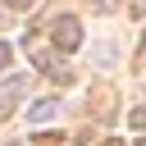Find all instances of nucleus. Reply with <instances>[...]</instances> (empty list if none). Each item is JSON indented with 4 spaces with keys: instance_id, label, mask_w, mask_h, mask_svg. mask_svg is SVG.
<instances>
[{
    "instance_id": "obj_1",
    "label": "nucleus",
    "mask_w": 146,
    "mask_h": 146,
    "mask_svg": "<svg viewBox=\"0 0 146 146\" xmlns=\"http://www.w3.org/2000/svg\"><path fill=\"white\" fill-rule=\"evenodd\" d=\"M23 50L32 55V64H36V68H46V78H55V82H68V78H73V73H68V64L59 59V50L41 46L36 36H27V41H23Z\"/></svg>"
},
{
    "instance_id": "obj_2",
    "label": "nucleus",
    "mask_w": 146,
    "mask_h": 146,
    "mask_svg": "<svg viewBox=\"0 0 146 146\" xmlns=\"http://www.w3.org/2000/svg\"><path fill=\"white\" fill-rule=\"evenodd\" d=\"M50 41H55V50H78V46H82V23L68 18V14L55 18V23H50Z\"/></svg>"
},
{
    "instance_id": "obj_3",
    "label": "nucleus",
    "mask_w": 146,
    "mask_h": 146,
    "mask_svg": "<svg viewBox=\"0 0 146 146\" xmlns=\"http://www.w3.org/2000/svg\"><path fill=\"white\" fill-rule=\"evenodd\" d=\"M59 110H64V105H59V96H36V100L27 105V123H32V128H36V123H50Z\"/></svg>"
},
{
    "instance_id": "obj_4",
    "label": "nucleus",
    "mask_w": 146,
    "mask_h": 146,
    "mask_svg": "<svg viewBox=\"0 0 146 146\" xmlns=\"http://www.w3.org/2000/svg\"><path fill=\"white\" fill-rule=\"evenodd\" d=\"M27 91V78H9L5 87H0V119H9L14 114V100Z\"/></svg>"
},
{
    "instance_id": "obj_5",
    "label": "nucleus",
    "mask_w": 146,
    "mask_h": 146,
    "mask_svg": "<svg viewBox=\"0 0 146 146\" xmlns=\"http://www.w3.org/2000/svg\"><path fill=\"white\" fill-rule=\"evenodd\" d=\"M9 59H14V46H9V41H0V73L9 68Z\"/></svg>"
},
{
    "instance_id": "obj_6",
    "label": "nucleus",
    "mask_w": 146,
    "mask_h": 146,
    "mask_svg": "<svg viewBox=\"0 0 146 146\" xmlns=\"http://www.w3.org/2000/svg\"><path fill=\"white\" fill-rule=\"evenodd\" d=\"M59 141H64L59 132H41V137H36V146H59Z\"/></svg>"
},
{
    "instance_id": "obj_7",
    "label": "nucleus",
    "mask_w": 146,
    "mask_h": 146,
    "mask_svg": "<svg viewBox=\"0 0 146 146\" xmlns=\"http://www.w3.org/2000/svg\"><path fill=\"white\" fill-rule=\"evenodd\" d=\"M128 119H132V128H141V132H146V105H141V110H132Z\"/></svg>"
},
{
    "instance_id": "obj_8",
    "label": "nucleus",
    "mask_w": 146,
    "mask_h": 146,
    "mask_svg": "<svg viewBox=\"0 0 146 146\" xmlns=\"http://www.w3.org/2000/svg\"><path fill=\"white\" fill-rule=\"evenodd\" d=\"M32 5H41V0H9V9H32Z\"/></svg>"
},
{
    "instance_id": "obj_9",
    "label": "nucleus",
    "mask_w": 146,
    "mask_h": 146,
    "mask_svg": "<svg viewBox=\"0 0 146 146\" xmlns=\"http://www.w3.org/2000/svg\"><path fill=\"white\" fill-rule=\"evenodd\" d=\"M132 9H137V18H146V0H137V5H132Z\"/></svg>"
},
{
    "instance_id": "obj_10",
    "label": "nucleus",
    "mask_w": 146,
    "mask_h": 146,
    "mask_svg": "<svg viewBox=\"0 0 146 146\" xmlns=\"http://www.w3.org/2000/svg\"><path fill=\"white\" fill-rule=\"evenodd\" d=\"M100 146H123V141H119V137H110V141H100Z\"/></svg>"
},
{
    "instance_id": "obj_11",
    "label": "nucleus",
    "mask_w": 146,
    "mask_h": 146,
    "mask_svg": "<svg viewBox=\"0 0 146 146\" xmlns=\"http://www.w3.org/2000/svg\"><path fill=\"white\" fill-rule=\"evenodd\" d=\"M141 59H146V36H141Z\"/></svg>"
},
{
    "instance_id": "obj_12",
    "label": "nucleus",
    "mask_w": 146,
    "mask_h": 146,
    "mask_svg": "<svg viewBox=\"0 0 146 146\" xmlns=\"http://www.w3.org/2000/svg\"><path fill=\"white\" fill-rule=\"evenodd\" d=\"M100 5H114V0H100Z\"/></svg>"
},
{
    "instance_id": "obj_13",
    "label": "nucleus",
    "mask_w": 146,
    "mask_h": 146,
    "mask_svg": "<svg viewBox=\"0 0 146 146\" xmlns=\"http://www.w3.org/2000/svg\"><path fill=\"white\" fill-rule=\"evenodd\" d=\"M137 146H146V137H141V141H137Z\"/></svg>"
}]
</instances>
